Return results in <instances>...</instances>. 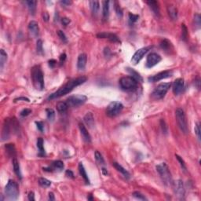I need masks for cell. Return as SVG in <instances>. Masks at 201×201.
I'll list each match as a JSON object with an SVG mask.
<instances>
[{
    "instance_id": "43",
    "label": "cell",
    "mask_w": 201,
    "mask_h": 201,
    "mask_svg": "<svg viewBox=\"0 0 201 201\" xmlns=\"http://www.w3.org/2000/svg\"><path fill=\"white\" fill-rule=\"evenodd\" d=\"M200 21H201L200 16V14H197L194 17V22H195V25H196L197 28H200V25H201Z\"/></svg>"
},
{
    "instance_id": "35",
    "label": "cell",
    "mask_w": 201,
    "mask_h": 201,
    "mask_svg": "<svg viewBox=\"0 0 201 201\" xmlns=\"http://www.w3.org/2000/svg\"><path fill=\"white\" fill-rule=\"evenodd\" d=\"M43 139L42 138H39L37 140V148H38L39 151V155L40 156H44L45 155V149L44 146H43Z\"/></svg>"
},
{
    "instance_id": "62",
    "label": "cell",
    "mask_w": 201,
    "mask_h": 201,
    "mask_svg": "<svg viewBox=\"0 0 201 201\" xmlns=\"http://www.w3.org/2000/svg\"><path fill=\"white\" fill-rule=\"evenodd\" d=\"M102 172H103V174H105V175H107V174H108V171L106 170V169H105V168H102Z\"/></svg>"
},
{
    "instance_id": "60",
    "label": "cell",
    "mask_w": 201,
    "mask_h": 201,
    "mask_svg": "<svg viewBox=\"0 0 201 201\" xmlns=\"http://www.w3.org/2000/svg\"><path fill=\"white\" fill-rule=\"evenodd\" d=\"M195 84H196L197 88L200 89V79H197V80L195 81Z\"/></svg>"
},
{
    "instance_id": "36",
    "label": "cell",
    "mask_w": 201,
    "mask_h": 201,
    "mask_svg": "<svg viewBox=\"0 0 201 201\" xmlns=\"http://www.w3.org/2000/svg\"><path fill=\"white\" fill-rule=\"evenodd\" d=\"M39 184L42 187L48 188L51 186V181L47 180V178H41L39 179Z\"/></svg>"
},
{
    "instance_id": "30",
    "label": "cell",
    "mask_w": 201,
    "mask_h": 201,
    "mask_svg": "<svg viewBox=\"0 0 201 201\" xmlns=\"http://www.w3.org/2000/svg\"><path fill=\"white\" fill-rule=\"evenodd\" d=\"M90 7L91 9L92 14L94 16H97L99 12V9H100V3L98 1H90Z\"/></svg>"
},
{
    "instance_id": "63",
    "label": "cell",
    "mask_w": 201,
    "mask_h": 201,
    "mask_svg": "<svg viewBox=\"0 0 201 201\" xmlns=\"http://www.w3.org/2000/svg\"><path fill=\"white\" fill-rule=\"evenodd\" d=\"M87 199H88V200H93V197H92L91 196H90L89 197H87Z\"/></svg>"
},
{
    "instance_id": "9",
    "label": "cell",
    "mask_w": 201,
    "mask_h": 201,
    "mask_svg": "<svg viewBox=\"0 0 201 201\" xmlns=\"http://www.w3.org/2000/svg\"><path fill=\"white\" fill-rule=\"evenodd\" d=\"M87 98L85 95H82V94H77V95H73V96H70L66 100L68 107H73L76 108L83 105L84 103L87 101Z\"/></svg>"
},
{
    "instance_id": "6",
    "label": "cell",
    "mask_w": 201,
    "mask_h": 201,
    "mask_svg": "<svg viewBox=\"0 0 201 201\" xmlns=\"http://www.w3.org/2000/svg\"><path fill=\"white\" fill-rule=\"evenodd\" d=\"M175 117H176V121L178 123L179 128L183 132L184 134H188L189 132V128H188L187 119L185 114V112L181 109H178L175 111Z\"/></svg>"
},
{
    "instance_id": "41",
    "label": "cell",
    "mask_w": 201,
    "mask_h": 201,
    "mask_svg": "<svg viewBox=\"0 0 201 201\" xmlns=\"http://www.w3.org/2000/svg\"><path fill=\"white\" fill-rule=\"evenodd\" d=\"M175 157H176V159H178V161L179 163H180V165H181V169H182V170H183L185 172H186V170H187V168H186V163H185V161L183 160V159L181 158L180 156H178V155H175Z\"/></svg>"
},
{
    "instance_id": "54",
    "label": "cell",
    "mask_w": 201,
    "mask_h": 201,
    "mask_svg": "<svg viewBox=\"0 0 201 201\" xmlns=\"http://www.w3.org/2000/svg\"><path fill=\"white\" fill-rule=\"evenodd\" d=\"M65 175L67 177H68V178H74V174L71 170H66V171H65Z\"/></svg>"
},
{
    "instance_id": "3",
    "label": "cell",
    "mask_w": 201,
    "mask_h": 201,
    "mask_svg": "<svg viewBox=\"0 0 201 201\" xmlns=\"http://www.w3.org/2000/svg\"><path fill=\"white\" fill-rule=\"evenodd\" d=\"M156 168L164 184L167 186H172V176L168 166L165 163H161L160 164H158Z\"/></svg>"
},
{
    "instance_id": "32",
    "label": "cell",
    "mask_w": 201,
    "mask_h": 201,
    "mask_svg": "<svg viewBox=\"0 0 201 201\" xmlns=\"http://www.w3.org/2000/svg\"><path fill=\"white\" fill-rule=\"evenodd\" d=\"M160 47L161 48L167 51H170V50L172 49V44L170 43V41L168 40V39H163V40L161 41L160 43Z\"/></svg>"
},
{
    "instance_id": "46",
    "label": "cell",
    "mask_w": 201,
    "mask_h": 201,
    "mask_svg": "<svg viewBox=\"0 0 201 201\" xmlns=\"http://www.w3.org/2000/svg\"><path fill=\"white\" fill-rule=\"evenodd\" d=\"M133 197H135L136 199L141 200H147V199L145 198V196L141 194V193H140L139 192H134L133 193Z\"/></svg>"
},
{
    "instance_id": "51",
    "label": "cell",
    "mask_w": 201,
    "mask_h": 201,
    "mask_svg": "<svg viewBox=\"0 0 201 201\" xmlns=\"http://www.w3.org/2000/svg\"><path fill=\"white\" fill-rule=\"evenodd\" d=\"M70 22H71L70 19H68V18L67 17H63L62 19H61V23H62L63 25H65V26H67Z\"/></svg>"
},
{
    "instance_id": "7",
    "label": "cell",
    "mask_w": 201,
    "mask_h": 201,
    "mask_svg": "<svg viewBox=\"0 0 201 201\" xmlns=\"http://www.w3.org/2000/svg\"><path fill=\"white\" fill-rule=\"evenodd\" d=\"M170 86L171 84L170 83H163L157 86L152 93V98L159 100V99H162L163 98H164L166 94L168 93V90L170 89Z\"/></svg>"
},
{
    "instance_id": "16",
    "label": "cell",
    "mask_w": 201,
    "mask_h": 201,
    "mask_svg": "<svg viewBox=\"0 0 201 201\" xmlns=\"http://www.w3.org/2000/svg\"><path fill=\"white\" fill-rule=\"evenodd\" d=\"M29 33L33 38H36L39 33V28L38 23L35 20H31L28 25Z\"/></svg>"
},
{
    "instance_id": "19",
    "label": "cell",
    "mask_w": 201,
    "mask_h": 201,
    "mask_svg": "<svg viewBox=\"0 0 201 201\" xmlns=\"http://www.w3.org/2000/svg\"><path fill=\"white\" fill-rule=\"evenodd\" d=\"M87 56L86 54H81L78 57V60H77V68L79 70H84L87 65Z\"/></svg>"
},
{
    "instance_id": "58",
    "label": "cell",
    "mask_w": 201,
    "mask_h": 201,
    "mask_svg": "<svg viewBox=\"0 0 201 201\" xmlns=\"http://www.w3.org/2000/svg\"><path fill=\"white\" fill-rule=\"evenodd\" d=\"M66 60V54H62L60 56V63L62 64V63L65 62V60Z\"/></svg>"
},
{
    "instance_id": "15",
    "label": "cell",
    "mask_w": 201,
    "mask_h": 201,
    "mask_svg": "<svg viewBox=\"0 0 201 201\" xmlns=\"http://www.w3.org/2000/svg\"><path fill=\"white\" fill-rule=\"evenodd\" d=\"M184 88V79L181 78L177 79L173 83V92L175 95H179L181 94Z\"/></svg>"
},
{
    "instance_id": "4",
    "label": "cell",
    "mask_w": 201,
    "mask_h": 201,
    "mask_svg": "<svg viewBox=\"0 0 201 201\" xmlns=\"http://www.w3.org/2000/svg\"><path fill=\"white\" fill-rule=\"evenodd\" d=\"M19 187L17 182L13 180H9L5 187V194L9 200H16L19 197Z\"/></svg>"
},
{
    "instance_id": "12",
    "label": "cell",
    "mask_w": 201,
    "mask_h": 201,
    "mask_svg": "<svg viewBox=\"0 0 201 201\" xmlns=\"http://www.w3.org/2000/svg\"><path fill=\"white\" fill-rule=\"evenodd\" d=\"M161 60H162V58L158 54L151 53L148 55L147 59H146V63H145L146 67L149 68L154 67L155 65H157L158 63L160 62Z\"/></svg>"
},
{
    "instance_id": "1",
    "label": "cell",
    "mask_w": 201,
    "mask_h": 201,
    "mask_svg": "<svg viewBox=\"0 0 201 201\" xmlns=\"http://www.w3.org/2000/svg\"><path fill=\"white\" fill-rule=\"evenodd\" d=\"M87 77L85 76H81V77H79V78L74 79L72 80L68 81L66 84L61 87L60 89H58L56 92H54L53 94H51L48 97L47 100H54V99L59 98L60 97L64 96L65 94H68L70 92L72 91V90L75 88L76 87H78V86L83 84L87 81Z\"/></svg>"
},
{
    "instance_id": "39",
    "label": "cell",
    "mask_w": 201,
    "mask_h": 201,
    "mask_svg": "<svg viewBox=\"0 0 201 201\" xmlns=\"http://www.w3.org/2000/svg\"><path fill=\"white\" fill-rule=\"evenodd\" d=\"M36 50L39 54H43V41L39 39L36 43Z\"/></svg>"
},
{
    "instance_id": "2",
    "label": "cell",
    "mask_w": 201,
    "mask_h": 201,
    "mask_svg": "<svg viewBox=\"0 0 201 201\" xmlns=\"http://www.w3.org/2000/svg\"><path fill=\"white\" fill-rule=\"evenodd\" d=\"M31 77L35 88L39 90H43L44 89V78L39 65H36L31 68Z\"/></svg>"
},
{
    "instance_id": "17",
    "label": "cell",
    "mask_w": 201,
    "mask_h": 201,
    "mask_svg": "<svg viewBox=\"0 0 201 201\" xmlns=\"http://www.w3.org/2000/svg\"><path fill=\"white\" fill-rule=\"evenodd\" d=\"M97 37L99 39H108L109 40L113 43H120L118 36L113 33H106V32H101L97 35Z\"/></svg>"
},
{
    "instance_id": "25",
    "label": "cell",
    "mask_w": 201,
    "mask_h": 201,
    "mask_svg": "<svg viewBox=\"0 0 201 201\" xmlns=\"http://www.w3.org/2000/svg\"><path fill=\"white\" fill-rule=\"evenodd\" d=\"M168 15L172 20H177L178 18V9L173 5H169L168 7Z\"/></svg>"
},
{
    "instance_id": "24",
    "label": "cell",
    "mask_w": 201,
    "mask_h": 201,
    "mask_svg": "<svg viewBox=\"0 0 201 201\" xmlns=\"http://www.w3.org/2000/svg\"><path fill=\"white\" fill-rule=\"evenodd\" d=\"M79 174L82 177H83V180L86 182V184H90V179L88 178V175L87 174V171H86L85 168H84V166H83V163H79Z\"/></svg>"
},
{
    "instance_id": "10",
    "label": "cell",
    "mask_w": 201,
    "mask_h": 201,
    "mask_svg": "<svg viewBox=\"0 0 201 201\" xmlns=\"http://www.w3.org/2000/svg\"><path fill=\"white\" fill-rule=\"evenodd\" d=\"M151 48H152L151 47H143V48H141V49H139L138 50H137V51L135 52V54L133 55V57H132L131 58L132 64L134 65H136L137 64H138L145 54L149 51V50L151 49Z\"/></svg>"
},
{
    "instance_id": "14",
    "label": "cell",
    "mask_w": 201,
    "mask_h": 201,
    "mask_svg": "<svg viewBox=\"0 0 201 201\" xmlns=\"http://www.w3.org/2000/svg\"><path fill=\"white\" fill-rule=\"evenodd\" d=\"M10 126H11V119H6L3 124L2 131V141H5L9 139L10 135Z\"/></svg>"
},
{
    "instance_id": "27",
    "label": "cell",
    "mask_w": 201,
    "mask_h": 201,
    "mask_svg": "<svg viewBox=\"0 0 201 201\" xmlns=\"http://www.w3.org/2000/svg\"><path fill=\"white\" fill-rule=\"evenodd\" d=\"M25 3L27 5L28 9L31 15H34L36 11V5H37V1L34 0H30V1H25Z\"/></svg>"
},
{
    "instance_id": "5",
    "label": "cell",
    "mask_w": 201,
    "mask_h": 201,
    "mask_svg": "<svg viewBox=\"0 0 201 201\" xmlns=\"http://www.w3.org/2000/svg\"><path fill=\"white\" fill-rule=\"evenodd\" d=\"M119 87L125 91H134L138 87V81L131 76H124L119 79Z\"/></svg>"
},
{
    "instance_id": "49",
    "label": "cell",
    "mask_w": 201,
    "mask_h": 201,
    "mask_svg": "<svg viewBox=\"0 0 201 201\" xmlns=\"http://www.w3.org/2000/svg\"><path fill=\"white\" fill-rule=\"evenodd\" d=\"M30 113H31V110L29 109H23L21 112H20V116H23V117H25V116H28Z\"/></svg>"
},
{
    "instance_id": "18",
    "label": "cell",
    "mask_w": 201,
    "mask_h": 201,
    "mask_svg": "<svg viewBox=\"0 0 201 201\" xmlns=\"http://www.w3.org/2000/svg\"><path fill=\"white\" fill-rule=\"evenodd\" d=\"M79 127L80 130L81 135L83 137V140L87 142V143H90L91 142V137L90 135L89 132L87 130V129L86 128V127L83 125V123H80L79 124Z\"/></svg>"
},
{
    "instance_id": "21",
    "label": "cell",
    "mask_w": 201,
    "mask_h": 201,
    "mask_svg": "<svg viewBox=\"0 0 201 201\" xmlns=\"http://www.w3.org/2000/svg\"><path fill=\"white\" fill-rule=\"evenodd\" d=\"M5 149H6V152H7V154L8 155V157L15 158L16 148L14 144L13 143L7 144V145H5Z\"/></svg>"
},
{
    "instance_id": "45",
    "label": "cell",
    "mask_w": 201,
    "mask_h": 201,
    "mask_svg": "<svg viewBox=\"0 0 201 201\" xmlns=\"http://www.w3.org/2000/svg\"><path fill=\"white\" fill-rule=\"evenodd\" d=\"M58 36H59V38L60 39V40L63 41V43H67L68 42V39L67 37H66V36H65V34L62 31H60V30H59V31H58Z\"/></svg>"
},
{
    "instance_id": "13",
    "label": "cell",
    "mask_w": 201,
    "mask_h": 201,
    "mask_svg": "<svg viewBox=\"0 0 201 201\" xmlns=\"http://www.w3.org/2000/svg\"><path fill=\"white\" fill-rule=\"evenodd\" d=\"M173 72L172 71H163V72H159L158 74L155 75L153 76H151L149 78V81L155 83V82H158L159 80H162L163 79L169 78L170 76H172Z\"/></svg>"
},
{
    "instance_id": "59",
    "label": "cell",
    "mask_w": 201,
    "mask_h": 201,
    "mask_svg": "<svg viewBox=\"0 0 201 201\" xmlns=\"http://www.w3.org/2000/svg\"><path fill=\"white\" fill-rule=\"evenodd\" d=\"M49 200L50 201L55 200V197H54V195L53 192H49Z\"/></svg>"
},
{
    "instance_id": "31",
    "label": "cell",
    "mask_w": 201,
    "mask_h": 201,
    "mask_svg": "<svg viewBox=\"0 0 201 201\" xmlns=\"http://www.w3.org/2000/svg\"><path fill=\"white\" fill-rule=\"evenodd\" d=\"M57 110H58L59 112H61V113H64L68 110V105L67 102L66 101H59V102L56 105Z\"/></svg>"
},
{
    "instance_id": "52",
    "label": "cell",
    "mask_w": 201,
    "mask_h": 201,
    "mask_svg": "<svg viewBox=\"0 0 201 201\" xmlns=\"http://www.w3.org/2000/svg\"><path fill=\"white\" fill-rule=\"evenodd\" d=\"M20 100H23V101H27V102H30V100L27 98H25V97H20V98H17L14 100V102H17V101H20Z\"/></svg>"
},
{
    "instance_id": "44",
    "label": "cell",
    "mask_w": 201,
    "mask_h": 201,
    "mask_svg": "<svg viewBox=\"0 0 201 201\" xmlns=\"http://www.w3.org/2000/svg\"><path fill=\"white\" fill-rule=\"evenodd\" d=\"M160 126H161V129H162V131H163V133H164L165 134H168V126H167V124H166V122L163 120V119H162L160 120Z\"/></svg>"
},
{
    "instance_id": "28",
    "label": "cell",
    "mask_w": 201,
    "mask_h": 201,
    "mask_svg": "<svg viewBox=\"0 0 201 201\" xmlns=\"http://www.w3.org/2000/svg\"><path fill=\"white\" fill-rule=\"evenodd\" d=\"M83 119H84V122L87 123V125L90 127H93L94 126V118L92 112H87Z\"/></svg>"
},
{
    "instance_id": "22",
    "label": "cell",
    "mask_w": 201,
    "mask_h": 201,
    "mask_svg": "<svg viewBox=\"0 0 201 201\" xmlns=\"http://www.w3.org/2000/svg\"><path fill=\"white\" fill-rule=\"evenodd\" d=\"M112 165H113V167L116 168V170H118L119 172H120L121 174H123V176L125 177L126 178H127V179L130 178V173L128 172L127 170H126L125 168H123V167H122V166H121L119 163L115 162V163H113V164H112Z\"/></svg>"
},
{
    "instance_id": "20",
    "label": "cell",
    "mask_w": 201,
    "mask_h": 201,
    "mask_svg": "<svg viewBox=\"0 0 201 201\" xmlns=\"http://www.w3.org/2000/svg\"><path fill=\"white\" fill-rule=\"evenodd\" d=\"M64 168H65V165H64V163H63L62 161L57 160L54 161V163H52V168H43V170H48V171H52L53 170L60 171V170L64 169Z\"/></svg>"
},
{
    "instance_id": "56",
    "label": "cell",
    "mask_w": 201,
    "mask_h": 201,
    "mask_svg": "<svg viewBox=\"0 0 201 201\" xmlns=\"http://www.w3.org/2000/svg\"><path fill=\"white\" fill-rule=\"evenodd\" d=\"M60 3L62 5H65V6H69V5L72 4V1H68V0H63V1H60Z\"/></svg>"
},
{
    "instance_id": "50",
    "label": "cell",
    "mask_w": 201,
    "mask_h": 201,
    "mask_svg": "<svg viewBox=\"0 0 201 201\" xmlns=\"http://www.w3.org/2000/svg\"><path fill=\"white\" fill-rule=\"evenodd\" d=\"M36 127L38 128V130L40 132L43 131V128H44V126H43V122H40V121H38V122H36Z\"/></svg>"
},
{
    "instance_id": "37",
    "label": "cell",
    "mask_w": 201,
    "mask_h": 201,
    "mask_svg": "<svg viewBox=\"0 0 201 201\" xmlns=\"http://www.w3.org/2000/svg\"><path fill=\"white\" fill-rule=\"evenodd\" d=\"M46 112H47V119H49V121L53 122L55 118V112L53 109H46Z\"/></svg>"
},
{
    "instance_id": "8",
    "label": "cell",
    "mask_w": 201,
    "mask_h": 201,
    "mask_svg": "<svg viewBox=\"0 0 201 201\" xmlns=\"http://www.w3.org/2000/svg\"><path fill=\"white\" fill-rule=\"evenodd\" d=\"M123 109V105L121 102L119 101H112L108 105L106 109V114L109 117H115L118 116Z\"/></svg>"
},
{
    "instance_id": "34",
    "label": "cell",
    "mask_w": 201,
    "mask_h": 201,
    "mask_svg": "<svg viewBox=\"0 0 201 201\" xmlns=\"http://www.w3.org/2000/svg\"><path fill=\"white\" fill-rule=\"evenodd\" d=\"M7 54L5 52L4 50H0V68L2 69L4 67L5 63L7 62Z\"/></svg>"
},
{
    "instance_id": "61",
    "label": "cell",
    "mask_w": 201,
    "mask_h": 201,
    "mask_svg": "<svg viewBox=\"0 0 201 201\" xmlns=\"http://www.w3.org/2000/svg\"><path fill=\"white\" fill-rule=\"evenodd\" d=\"M43 20H45L46 21L49 20V15H48L47 12H45L44 14H43Z\"/></svg>"
},
{
    "instance_id": "47",
    "label": "cell",
    "mask_w": 201,
    "mask_h": 201,
    "mask_svg": "<svg viewBox=\"0 0 201 201\" xmlns=\"http://www.w3.org/2000/svg\"><path fill=\"white\" fill-rule=\"evenodd\" d=\"M115 9H116V14L118 15V17H123V10H122V9H121L120 6L117 3V2H116V7H115Z\"/></svg>"
},
{
    "instance_id": "26",
    "label": "cell",
    "mask_w": 201,
    "mask_h": 201,
    "mask_svg": "<svg viewBox=\"0 0 201 201\" xmlns=\"http://www.w3.org/2000/svg\"><path fill=\"white\" fill-rule=\"evenodd\" d=\"M146 3L149 6L150 9H152V11L159 17V8L158 2L157 1H147Z\"/></svg>"
},
{
    "instance_id": "11",
    "label": "cell",
    "mask_w": 201,
    "mask_h": 201,
    "mask_svg": "<svg viewBox=\"0 0 201 201\" xmlns=\"http://www.w3.org/2000/svg\"><path fill=\"white\" fill-rule=\"evenodd\" d=\"M173 188H174V192L177 197H178L179 199H183L185 197V193H186V190L184 187L183 182L181 180H178V181H174L172 184Z\"/></svg>"
},
{
    "instance_id": "57",
    "label": "cell",
    "mask_w": 201,
    "mask_h": 201,
    "mask_svg": "<svg viewBox=\"0 0 201 201\" xmlns=\"http://www.w3.org/2000/svg\"><path fill=\"white\" fill-rule=\"evenodd\" d=\"M104 52H105V56H106V57H109L110 56L111 51H110V50H109V47H105Z\"/></svg>"
},
{
    "instance_id": "55",
    "label": "cell",
    "mask_w": 201,
    "mask_h": 201,
    "mask_svg": "<svg viewBox=\"0 0 201 201\" xmlns=\"http://www.w3.org/2000/svg\"><path fill=\"white\" fill-rule=\"evenodd\" d=\"M28 200L30 201L35 200V195H34L33 192H30L28 194Z\"/></svg>"
},
{
    "instance_id": "33",
    "label": "cell",
    "mask_w": 201,
    "mask_h": 201,
    "mask_svg": "<svg viewBox=\"0 0 201 201\" xmlns=\"http://www.w3.org/2000/svg\"><path fill=\"white\" fill-rule=\"evenodd\" d=\"M127 72L130 73V76L133 77L134 79H135L138 82H142L143 79H142L141 76H140V74H139L138 72H137L136 71H134V69H132V68H127Z\"/></svg>"
},
{
    "instance_id": "42",
    "label": "cell",
    "mask_w": 201,
    "mask_h": 201,
    "mask_svg": "<svg viewBox=\"0 0 201 201\" xmlns=\"http://www.w3.org/2000/svg\"><path fill=\"white\" fill-rule=\"evenodd\" d=\"M194 130H195V134H196V135H197V138H198L199 141H200V139H201V136H200V123H196V126H195Z\"/></svg>"
},
{
    "instance_id": "48",
    "label": "cell",
    "mask_w": 201,
    "mask_h": 201,
    "mask_svg": "<svg viewBox=\"0 0 201 201\" xmlns=\"http://www.w3.org/2000/svg\"><path fill=\"white\" fill-rule=\"evenodd\" d=\"M138 18H139L138 15H135V14H129V20H130V22L131 23V24L136 22Z\"/></svg>"
},
{
    "instance_id": "38",
    "label": "cell",
    "mask_w": 201,
    "mask_h": 201,
    "mask_svg": "<svg viewBox=\"0 0 201 201\" xmlns=\"http://www.w3.org/2000/svg\"><path fill=\"white\" fill-rule=\"evenodd\" d=\"M188 37V29L184 24L181 25V39L186 41Z\"/></svg>"
},
{
    "instance_id": "29",
    "label": "cell",
    "mask_w": 201,
    "mask_h": 201,
    "mask_svg": "<svg viewBox=\"0 0 201 201\" xmlns=\"http://www.w3.org/2000/svg\"><path fill=\"white\" fill-rule=\"evenodd\" d=\"M109 1H103L102 2V15L103 18L106 20L109 14Z\"/></svg>"
},
{
    "instance_id": "40",
    "label": "cell",
    "mask_w": 201,
    "mask_h": 201,
    "mask_svg": "<svg viewBox=\"0 0 201 201\" xmlns=\"http://www.w3.org/2000/svg\"><path fill=\"white\" fill-rule=\"evenodd\" d=\"M94 157L98 163H99L100 164H104L105 163V160H104V158H103L102 155L100 154L98 151H95V153H94Z\"/></svg>"
},
{
    "instance_id": "53",
    "label": "cell",
    "mask_w": 201,
    "mask_h": 201,
    "mask_svg": "<svg viewBox=\"0 0 201 201\" xmlns=\"http://www.w3.org/2000/svg\"><path fill=\"white\" fill-rule=\"evenodd\" d=\"M49 63V65L50 68H54L55 67V65H57V60H54V59H51V60H50L48 61Z\"/></svg>"
},
{
    "instance_id": "23",
    "label": "cell",
    "mask_w": 201,
    "mask_h": 201,
    "mask_svg": "<svg viewBox=\"0 0 201 201\" xmlns=\"http://www.w3.org/2000/svg\"><path fill=\"white\" fill-rule=\"evenodd\" d=\"M12 163H13V168H14V173L16 174V175L18 177V178L21 179L22 178V174L20 172V164L18 163L17 159L16 158L13 159L12 160Z\"/></svg>"
}]
</instances>
